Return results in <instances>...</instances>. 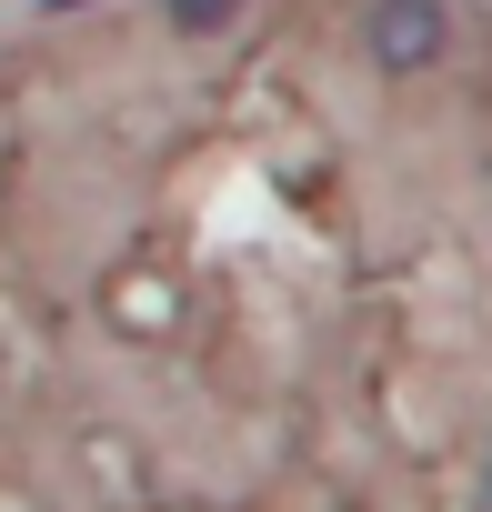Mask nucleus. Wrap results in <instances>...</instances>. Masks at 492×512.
Returning a JSON list of instances; mask_svg holds the SVG:
<instances>
[{"mask_svg": "<svg viewBox=\"0 0 492 512\" xmlns=\"http://www.w3.org/2000/svg\"><path fill=\"white\" fill-rule=\"evenodd\" d=\"M71 11H101V0H41V21H71Z\"/></svg>", "mask_w": 492, "mask_h": 512, "instance_id": "obj_3", "label": "nucleus"}, {"mask_svg": "<svg viewBox=\"0 0 492 512\" xmlns=\"http://www.w3.org/2000/svg\"><path fill=\"white\" fill-rule=\"evenodd\" d=\"M362 51H372L382 81H422V71H442V51H452V0H372Z\"/></svg>", "mask_w": 492, "mask_h": 512, "instance_id": "obj_1", "label": "nucleus"}, {"mask_svg": "<svg viewBox=\"0 0 492 512\" xmlns=\"http://www.w3.org/2000/svg\"><path fill=\"white\" fill-rule=\"evenodd\" d=\"M161 21H171L181 41H221V31L241 21V0H161Z\"/></svg>", "mask_w": 492, "mask_h": 512, "instance_id": "obj_2", "label": "nucleus"}, {"mask_svg": "<svg viewBox=\"0 0 492 512\" xmlns=\"http://www.w3.org/2000/svg\"><path fill=\"white\" fill-rule=\"evenodd\" d=\"M482 502H492V472H482Z\"/></svg>", "mask_w": 492, "mask_h": 512, "instance_id": "obj_4", "label": "nucleus"}]
</instances>
